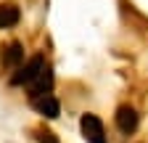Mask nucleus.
<instances>
[{"label": "nucleus", "mask_w": 148, "mask_h": 143, "mask_svg": "<svg viewBox=\"0 0 148 143\" xmlns=\"http://www.w3.org/2000/svg\"><path fill=\"white\" fill-rule=\"evenodd\" d=\"M79 127H82L85 140H90V143H106L103 122H101L95 114H82V119H79Z\"/></svg>", "instance_id": "obj_2"}, {"label": "nucleus", "mask_w": 148, "mask_h": 143, "mask_svg": "<svg viewBox=\"0 0 148 143\" xmlns=\"http://www.w3.org/2000/svg\"><path fill=\"white\" fill-rule=\"evenodd\" d=\"M18 8L16 6H11V3H5V6H0V29H5V27H13L16 21H18Z\"/></svg>", "instance_id": "obj_7"}, {"label": "nucleus", "mask_w": 148, "mask_h": 143, "mask_svg": "<svg viewBox=\"0 0 148 143\" xmlns=\"http://www.w3.org/2000/svg\"><path fill=\"white\" fill-rule=\"evenodd\" d=\"M116 127L122 130V133H135V127H138V111L132 109V106H119L116 109Z\"/></svg>", "instance_id": "obj_3"}, {"label": "nucleus", "mask_w": 148, "mask_h": 143, "mask_svg": "<svg viewBox=\"0 0 148 143\" xmlns=\"http://www.w3.org/2000/svg\"><path fill=\"white\" fill-rule=\"evenodd\" d=\"M34 135H37V143H58V138H56L50 130H45V127L34 130Z\"/></svg>", "instance_id": "obj_8"}, {"label": "nucleus", "mask_w": 148, "mask_h": 143, "mask_svg": "<svg viewBox=\"0 0 148 143\" xmlns=\"http://www.w3.org/2000/svg\"><path fill=\"white\" fill-rule=\"evenodd\" d=\"M50 85H53V74H50V69L45 66L42 72H40V77L34 80V85H32V101H37V98H42V96H48V90H50Z\"/></svg>", "instance_id": "obj_4"}, {"label": "nucleus", "mask_w": 148, "mask_h": 143, "mask_svg": "<svg viewBox=\"0 0 148 143\" xmlns=\"http://www.w3.org/2000/svg\"><path fill=\"white\" fill-rule=\"evenodd\" d=\"M21 61H24V45L21 43H11L8 50L3 53V64L5 66H18Z\"/></svg>", "instance_id": "obj_6"}, {"label": "nucleus", "mask_w": 148, "mask_h": 143, "mask_svg": "<svg viewBox=\"0 0 148 143\" xmlns=\"http://www.w3.org/2000/svg\"><path fill=\"white\" fill-rule=\"evenodd\" d=\"M42 69H45V58L42 56H32L24 66H18V72L11 77V82L13 85H29V82H34L37 77H40Z\"/></svg>", "instance_id": "obj_1"}, {"label": "nucleus", "mask_w": 148, "mask_h": 143, "mask_svg": "<svg viewBox=\"0 0 148 143\" xmlns=\"http://www.w3.org/2000/svg\"><path fill=\"white\" fill-rule=\"evenodd\" d=\"M34 109L40 111L42 117H48V119H56L58 111H61V106H58V101H56L53 96H42V98L34 101Z\"/></svg>", "instance_id": "obj_5"}]
</instances>
